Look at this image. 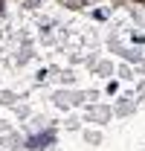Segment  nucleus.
Returning <instances> with one entry per match:
<instances>
[{
  "mask_svg": "<svg viewBox=\"0 0 145 151\" xmlns=\"http://www.w3.org/2000/svg\"><path fill=\"white\" fill-rule=\"evenodd\" d=\"M50 139H52V134H47V137H35V139H32L29 145H32V148H38V145H47Z\"/></svg>",
  "mask_w": 145,
  "mask_h": 151,
  "instance_id": "1",
  "label": "nucleus"
}]
</instances>
